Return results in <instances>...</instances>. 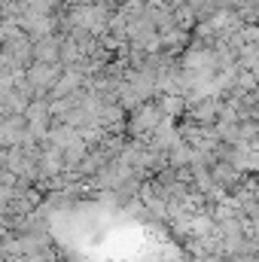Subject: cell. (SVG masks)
Here are the masks:
<instances>
[{"label": "cell", "mask_w": 259, "mask_h": 262, "mask_svg": "<svg viewBox=\"0 0 259 262\" xmlns=\"http://www.w3.org/2000/svg\"><path fill=\"white\" fill-rule=\"evenodd\" d=\"M162 122H165L162 104H159V101H143V104H137L134 113H131L128 131L137 137V140H153V134L159 131Z\"/></svg>", "instance_id": "6da1fadb"}, {"label": "cell", "mask_w": 259, "mask_h": 262, "mask_svg": "<svg viewBox=\"0 0 259 262\" xmlns=\"http://www.w3.org/2000/svg\"><path fill=\"white\" fill-rule=\"evenodd\" d=\"M226 262H259V253H232L226 256Z\"/></svg>", "instance_id": "7a4b0ae2"}]
</instances>
